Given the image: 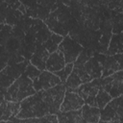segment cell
I'll return each mask as SVG.
<instances>
[{"instance_id": "1", "label": "cell", "mask_w": 123, "mask_h": 123, "mask_svg": "<svg viewBox=\"0 0 123 123\" xmlns=\"http://www.w3.org/2000/svg\"><path fill=\"white\" fill-rule=\"evenodd\" d=\"M48 114H50L49 110L44 101L42 100L40 92L37 91L20 102V109L16 115V118H38Z\"/></svg>"}, {"instance_id": "2", "label": "cell", "mask_w": 123, "mask_h": 123, "mask_svg": "<svg viewBox=\"0 0 123 123\" xmlns=\"http://www.w3.org/2000/svg\"><path fill=\"white\" fill-rule=\"evenodd\" d=\"M35 93L36 90L33 86V81L22 74L5 91L4 99L7 101L20 103Z\"/></svg>"}, {"instance_id": "3", "label": "cell", "mask_w": 123, "mask_h": 123, "mask_svg": "<svg viewBox=\"0 0 123 123\" xmlns=\"http://www.w3.org/2000/svg\"><path fill=\"white\" fill-rule=\"evenodd\" d=\"M42 100L46 104L50 114H57L64 97L65 87L63 85H58L47 90L39 91Z\"/></svg>"}, {"instance_id": "4", "label": "cell", "mask_w": 123, "mask_h": 123, "mask_svg": "<svg viewBox=\"0 0 123 123\" xmlns=\"http://www.w3.org/2000/svg\"><path fill=\"white\" fill-rule=\"evenodd\" d=\"M100 120L110 123H122V95L112 98L100 111Z\"/></svg>"}, {"instance_id": "5", "label": "cell", "mask_w": 123, "mask_h": 123, "mask_svg": "<svg viewBox=\"0 0 123 123\" xmlns=\"http://www.w3.org/2000/svg\"><path fill=\"white\" fill-rule=\"evenodd\" d=\"M58 50L63 55L65 63H74L79 55L82 53L83 47L72 37L66 36L59 44Z\"/></svg>"}, {"instance_id": "6", "label": "cell", "mask_w": 123, "mask_h": 123, "mask_svg": "<svg viewBox=\"0 0 123 123\" xmlns=\"http://www.w3.org/2000/svg\"><path fill=\"white\" fill-rule=\"evenodd\" d=\"M122 70H119L110 76L101 78L102 88L110 94L111 98L122 95Z\"/></svg>"}, {"instance_id": "7", "label": "cell", "mask_w": 123, "mask_h": 123, "mask_svg": "<svg viewBox=\"0 0 123 123\" xmlns=\"http://www.w3.org/2000/svg\"><path fill=\"white\" fill-rule=\"evenodd\" d=\"M102 88L101 86V78L94 79L90 82H87L86 84L81 85L75 92L79 94V96L84 100L86 105H91L93 99L97 95L98 91Z\"/></svg>"}, {"instance_id": "8", "label": "cell", "mask_w": 123, "mask_h": 123, "mask_svg": "<svg viewBox=\"0 0 123 123\" xmlns=\"http://www.w3.org/2000/svg\"><path fill=\"white\" fill-rule=\"evenodd\" d=\"M58 85H62L59 77H57L54 73L49 72L47 70L41 71L40 74L33 81V86L36 92L47 90Z\"/></svg>"}, {"instance_id": "9", "label": "cell", "mask_w": 123, "mask_h": 123, "mask_svg": "<svg viewBox=\"0 0 123 123\" xmlns=\"http://www.w3.org/2000/svg\"><path fill=\"white\" fill-rule=\"evenodd\" d=\"M99 62L102 67L101 78L110 76L119 70H122V54L103 57V60Z\"/></svg>"}, {"instance_id": "10", "label": "cell", "mask_w": 123, "mask_h": 123, "mask_svg": "<svg viewBox=\"0 0 123 123\" xmlns=\"http://www.w3.org/2000/svg\"><path fill=\"white\" fill-rule=\"evenodd\" d=\"M84 105H85V102L79 96L78 93H76L75 91L65 90L63 100L60 107V111L66 112V111H79L82 109V107Z\"/></svg>"}, {"instance_id": "11", "label": "cell", "mask_w": 123, "mask_h": 123, "mask_svg": "<svg viewBox=\"0 0 123 123\" xmlns=\"http://www.w3.org/2000/svg\"><path fill=\"white\" fill-rule=\"evenodd\" d=\"M20 109V103L3 100L0 104V121H11L16 115Z\"/></svg>"}, {"instance_id": "12", "label": "cell", "mask_w": 123, "mask_h": 123, "mask_svg": "<svg viewBox=\"0 0 123 123\" xmlns=\"http://www.w3.org/2000/svg\"><path fill=\"white\" fill-rule=\"evenodd\" d=\"M20 76L19 69H16L12 66H7L0 72V91H5L9 86Z\"/></svg>"}, {"instance_id": "13", "label": "cell", "mask_w": 123, "mask_h": 123, "mask_svg": "<svg viewBox=\"0 0 123 123\" xmlns=\"http://www.w3.org/2000/svg\"><path fill=\"white\" fill-rule=\"evenodd\" d=\"M65 61L63 58V55L59 50L49 54L46 63H45V70L56 73L60 70H62L65 66Z\"/></svg>"}, {"instance_id": "14", "label": "cell", "mask_w": 123, "mask_h": 123, "mask_svg": "<svg viewBox=\"0 0 123 123\" xmlns=\"http://www.w3.org/2000/svg\"><path fill=\"white\" fill-rule=\"evenodd\" d=\"M49 56V53L43 46H39L37 48L35 53L33 54L31 58V64L36 66L40 71L45 70V63L47 61V58Z\"/></svg>"}, {"instance_id": "15", "label": "cell", "mask_w": 123, "mask_h": 123, "mask_svg": "<svg viewBox=\"0 0 123 123\" xmlns=\"http://www.w3.org/2000/svg\"><path fill=\"white\" fill-rule=\"evenodd\" d=\"M81 115L86 123H97L100 120V110L85 104L81 109Z\"/></svg>"}, {"instance_id": "16", "label": "cell", "mask_w": 123, "mask_h": 123, "mask_svg": "<svg viewBox=\"0 0 123 123\" xmlns=\"http://www.w3.org/2000/svg\"><path fill=\"white\" fill-rule=\"evenodd\" d=\"M58 123H82L83 117L81 115V110L74 111H66L57 113Z\"/></svg>"}, {"instance_id": "17", "label": "cell", "mask_w": 123, "mask_h": 123, "mask_svg": "<svg viewBox=\"0 0 123 123\" xmlns=\"http://www.w3.org/2000/svg\"><path fill=\"white\" fill-rule=\"evenodd\" d=\"M111 99L112 98L110 96V94L108 92H106L103 88H101L98 91V93L95 96V98L93 99V101H92L90 106L91 107H95V108H97V109H99L101 111Z\"/></svg>"}, {"instance_id": "18", "label": "cell", "mask_w": 123, "mask_h": 123, "mask_svg": "<svg viewBox=\"0 0 123 123\" xmlns=\"http://www.w3.org/2000/svg\"><path fill=\"white\" fill-rule=\"evenodd\" d=\"M62 37L59 34H52L49 38L46 40V43L44 44V48L47 50V52L49 54L55 52L58 50V47H59V44L62 42Z\"/></svg>"}, {"instance_id": "19", "label": "cell", "mask_w": 123, "mask_h": 123, "mask_svg": "<svg viewBox=\"0 0 123 123\" xmlns=\"http://www.w3.org/2000/svg\"><path fill=\"white\" fill-rule=\"evenodd\" d=\"M121 46H122V41H121V35H115L112 37L110 48H109V55L112 56L117 54H121Z\"/></svg>"}, {"instance_id": "20", "label": "cell", "mask_w": 123, "mask_h": 123, "mask_svg": "<svg viewBox=\"0 0 123 123\" xmlns=\"http://www.w3.org/2000/svg\"><path fill=\"white\" fill-rule=\"evenodd\" d=\"M72 69H73V63H66L65 66H64L62 70H60V71H58V72H56V73H54V74H55L57 77H59V79L61 80L62 84L63 85V84L65 83V81L67 80L68 76L70 75Z\"/></svg>"}, {"instance_id": "21", "label": "cell", "mask_w": 123, "mask_h": 123, "mask_svg": "<svg viewBox=\"0 0 123 123\" xmlns=\"http://www.w3.org/2000/svg\"><path fill=\"white\" fill-rule=\"evenodd\" d=\"M40 70L39 69H37L36 66H34L33 64H31V63H29L27 66H26V68H25V72H24V75L26 76V77H28L29 79H31L32 81H34L39 74H40Z\"/></svg>"}, {"instance_id": "22", "label": "cell", "mask_w": 123, "mask_h": 123, "mask_svg": "<svg viewBox=\"0 0 123 123\" xmlns=\"http://www.w3.org/2000/svg\"><path fill=\"white\" fill-rule=\"evenodd\" d=\"M37 123H58L57 114H48L37 118Z\"/></svg>"}, {"instance_id": "23", "label": "cell", "mask_w": 123, "mask_h": 123, "mask_svg": "<svg viewBox=\"0 0 123 123\" xmlns=\"http://www.w3.org/2000/svg\"><path fill=\"white\" fill-rule=\"evenodd\" d=\"M4 100V94H2L1 92H0V104H1V102Z\"/></svg>"}, {"instance_id": "24", "label": "cell", "mask_w": 123, "mask_h": 123, "mask_svg": "<svg viewBox=\"0 0 123 123\" xmlns=\"http://www.w3.org/2000/svg\"><path fill=\"white\" fill-rule=\"evenodd\" d=\"M0 123H15V122H13V121H0Z\"/></svg>"}, {"instance_id": "25", "label": "cell", "mask_w": 123, "mask_h": 123, "mask_svg": "<svg viewBox=\"0 0 123 123\" xmlns=\"http://www.w3.org/2000/svg\"><path fill=\"white\" fill-rule=\"evenodd\" d=\"M97 123H110V122H106V121H102V120H99Z\"/></svg>"}]
</instances>
